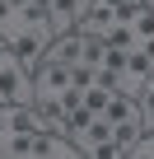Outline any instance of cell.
Returning <instances> with one entry per match:
<instances>
[{
	"instance_id": "52a82bcc",
	"label": "cell",
	"mask_w": 154,
	"mask_h": 159,
	"mask_svg": "<svg viewBox=\"0 0 154 159\" xmlns=\"http://www.w3.org/2000/svg\"><path fill=\"white\" fill-rule=\"evenodd\" d=\"M0 159H37V131H5Z\"/></svg>"
},
{
	"instance_id": "4fadbf2b",
	"label": "cell",
	"mask_w": 154,
	"mask_h": 159,
	"mask_svg": "<svg viewBox=\"0 0 154 159\" xmlns=\"http://www.w3.org/2000/svg\"><path fill=\"white\" fill-rule=\"evenodd\" d=\"M94 80H98L94 66H80V61L70 66V89H80V94H84V89H94Z\"/></svg>"
},
{
	"instance_id": "8992f818",
	"label": "cell",
	"mask_w": 154,
	"mask_h": 159,
	"mask_svg": "<svg viewBox=\"0 0 154 159\" xmlns=\"http://www.w3.org/2000/svg\"><path fill=\"white\" fill-rule=\"evenodd\" d=\"M80 14H84L80 0H47V24H51V33H70L75 24H80Z\"/></svg>"
},
{
	"instance_id": "7c38bea8",
	"label": "cell",
	"mask_w": 154,
	"mask_h": 159,
	"mask_svg": "<svg viewBox=\"0 0 154 159\" xmlns=\"http://www.w3.org/2000/svg\"><path fill=\"white\" fill-rule=\"evenodd\" d=\"M126 70H131V75H140V80H154V61H149L140 47H131V52H126Z\"/></svg>"
},
{
	"instance_id": "9c48e42d",
	"label": "cell",
	"mask_w": 154,
	"mask_h": 159,
	"mask_svg": "<svg viewBox=\"0 0 154 159\" xmlns=\"http://www.w3.org/2000/svg\"><path fill=\"white\" fill-rule=\"evenodd\" d=\"M0 108H5V126H10V131H42L33 103H0Z\"/></svg>"
},
{
	"instance_id": "277c9868",
	"label": "cell",
	"mask_w": 154,
	"mask_h": 159,
	"mask_svg": "<svg viewBox=\"0 0 154 159\" xmlns=\"http://www.w3.org/2000/svg\"><path fill=\"white\" fill-rule=\"evenodd\" d=\"M33 89H37V94H61V89H70V66L42 61V66L33 70Z\"/></svg>"
},
{
	"instance_id": "8fae6325",
	"label": "cell",
	"mask_w": 154,
	"mask_h": 159,
	"mask_svg": "<svg viewBox=\"0 0 154 159\" xmlns=\"http://www.w3.org/2000/svg\"><path fill=\"white\" fill-rule=\"evenodd\" d=\"M80 66H103V38L98 33H84V42H80Z\"/></svg>"
},
{
	"instance_id": "e0dca14e",
	"label": "cell",
	"mask_w": 154,
	"mask_h": 159,
	"mask_svg": "<svg viewBox=\"0 0 154 159\" xmlns=\"http://www.w3.org/2000/svg\"><path fill=\"white\" fill-rule=\"evenodd\" d=\"M131 159H154V126H149V131H140V140H135Z\"/></svg>"
},
{
	"instance_id": "9a60e30c",
	"label": "cell",
	"mask_w": 154,
	"mask_h": 159,
	"mask_svg": "<svg viewBox=\"0 0 154 159\" xmlns=\"http://www.w3.org/2000/svg\"><path fill=\"white\" fill-rule=\"evenodd\" d=\"M140 89H145V80H140V75H131V70H121V75H117V94L140 98Z\"/></svg>"
},
{
	"instance_id": "2e32d148",
	"label": "cell",
	"mask_w": 154,
	"mask_h": 159,
	"mask_svg": "<svg viewBox=\"0 0 154 159\" xmlns=\"http://www.w3.org/2000/svg\"><path fill=\"white\" fill-rule=\"evenodd\" d=\"M80 98H84V108H89V112H103V108H108V98H112V94H108V89H98V84H94V89H84V94H80Z\"/></svg>"
},
{
	"instance_id": "5b68a950",
	"label": "cell",
	"mask_w": 154,
	"mask_h": 159,
	"mask_svg": "<svg viewBox=\"0 0 154 159\" xmlns=\"http://www.w3.org/2000/svg\"><path fill=\"white\" fill-rule=\"evenodd\" d=\"M80 42H84V33H80V28H70V33H56V38L47 42V56H42V61L75 66V61H80Z\"/></svg>"
},
{
	"instance_id": "30bf717a",
	"label": "cell",
	"mask_w": 154,
	"mask_h": 159,
	"mask_svg": "<svg viewBox=\"0 0 154 159\" xmlns=\"http://www.w3.org/2000/svg\"><path fill=\"white\" fill-rule=\"evenodd\" d=\"M19 24L24 28H51L47 24V0H19Z\"/></svg>"
},
{
	"instance_id": "6da1fadb",
	"label": "cell",
	"mask_w": 154,
	"mask_h": 159,
	"mask_svg": "<svg viewBox=\"0 0 154 159\" xmlns=\"http://www.w3.org/2000/svg\"><path fill=\"white\" fill-rule=\"evenodd\" d=\"M51 38H56L51 28H19V38L10 42V47H14V61L33 75V70L42 66V56H47V42H51Z\"/></svg>"
},
{
	"instance_id": "7a4b0ae2",
	"label": "cell",
	"mask_w": 154,
	"mask_h": 159,
	"mask_svg": "<svg viewBox=\"0 0 154 159\" xmlns=\"http://www.w3.org/2000/svg\"><path fill=\"white\" fill-rule=\"evenodd\" d=\"M33 75L24 66H0V103H33Z\"/></svg>"
},
{
	"instance_id": "5bb4252c",
	"label": "cell",
	"mask_w": 154,
	"mask_h": 159,
	"mask_svg": "<svg viewBox=\"0 0 154 159\" xmlns=\"http://www.w3.org/2000/svg\"><path fill=\"white\" fill-rule=\"evenodd\" d=\"M131 28H135V38H140V42H145V38H154V10H135Z\"/></svg>"
},
{
	"instance_id": "ba28073f",
	"label": "cell",
	"mask_w": 154,
	"mask_h": 159,
	"mask_svg": "<svg viewBox=\"0 0 154 159\" xmlns=\"http://www.w3.org/2000/svg\"><path fill=\"white\" fill-rule=\"evenodd\" d=\"M33 108H37L42 131H65V108H61V94H33Z\"/></svg>"
},
{
	"instance_id": "3957f363",
	"label": "cell",
	"mask_w": 154,
	"mask_h": 159,
	"mask_svg": "<svg viewBox=\"0 0 154 159\" xmlns=\"http://www.w3.org/2000/svg\"><path fill=\"white\" fill-rule=\"evenodd\" d=\"M37 159H80L70 131H37Z\"/></svg>"
}]
</instances>
